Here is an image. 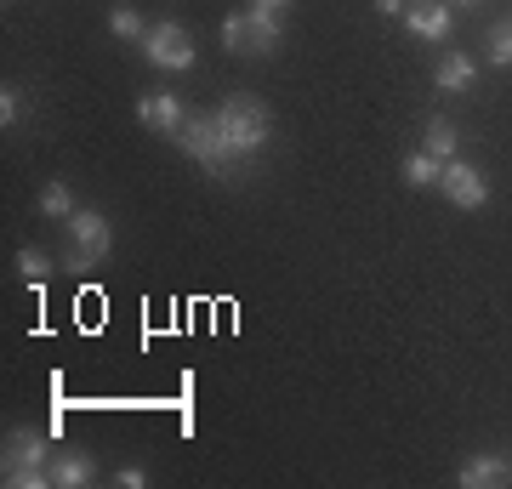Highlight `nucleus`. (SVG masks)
Returning <instances> with one entry per match:
<instances>
[{
	"label": "nucleus",
	"instance_id": "nucleus-1",
	"mask_svg": "<svg viewBox=\"0 0 512 489\" xmlns=\"http://www.w3.org/2000/svg\"><path fill=\"white\" fill-rule=\"evenodd\" d=\"M217 126H222V137L234 143L239 160L262 154V148H268V137H274V120H268V109H262L256 97H234V103H222Z\"/></svg>",
	"mask_w": 512,
	"mask_h": 489
},
{
	"label": "nucleus",
	"instance_id": "nucleus-2",
	"mask_svg": "<svg viewBox=\"0 0 512 489\" xmlns=\"http://www.w3.org/2000/svg\"><path fill=\"white\" fill-rule=\"evenodd\" d=\"M63 234H69V256H63L69 273H92L97 262L114 251V228H109L103 211H74V217L63 222Z\"/></svg>",
	"mask_w": 512,
	"mask_h": 489
},
{
	"label": "nucleus",
	"instance_id": "nucleus-3",
	"mask_svg": "<svg viewBox=\"0 0 512 489\" xmlns=\"http://www.w3.org/2000/svg\"><path fill=\"white\" fill-rule=\"evenodd\" d=\"M6 484L12 489H52V444L40 433H6Z\"/></svg>",
	"mask_w": 512,
	"mask_h": 489
},
{
	"label": "nucleus",
	"instance_id": "nucleus-4",
	"mask_svg": "<svg viewBox=\"0 0 512 489\" xmlns=\"http://www.w3.org/2000/svg\"><path fill=\"white\" fill-rule=\"evenodd\" d=\"M222 46L245 57H268L279 46V12L274 6H251V12H228L222 18Z\"/></svg>",
	"mask_w": 512,
	"mask_h": 489
},
{
	"label": "nucleus",
	"instance_id": "nucleus-5",
	"mask_svg": "<svg viewBox=\"0 0 512 489\" xmlns=\"http://www.w3.org/2000/svg\"><path fill=\"white\" fill-rule=\"evenodd\" d=\"M177 143H183L188 154H194V160L205 165V171H217V177H234L239 165H245V160L234 154V143L222 137L217 114H194V120L183 126V137H177Z\"/></svg>",
	"mask_w": 512,
	"mask_h": 489
},
{
	"label": "nucleus",
	"instance_id": "nucleus-6",
	"mask_svg": "<svg viewBox=\"0 0 512 489\" xmlns=\"http://www.w3.org/2000/svg\"><path fill=\"white\" fill-rule=\"evenodd\" d=\"M143 57L160 63V69H171V74H183V69H194V40H188L183 23H154L143 40Z\"/></svg>",
	"mask_w": 512,
	"mask_h": 489
},
{
	"label": "nucleus",
	"instance_id": "nucleus-7",
	"mask_svg": "<svg viewBox=\"0 0 512 489\" xmlns=\"http://www.w3.org/2000/svg\"><path fill=\"white\" fill-rule=\"evenodd\" d=\"M439 188H444V200L456 205V211H484V205H490V182H484V171H478V165H467V160L444 165Z\"/></svg>",
	"mask_w": 512,
	"mask_h": 489
},
{
	"label": "nucleus",
	"instance_id": "nucleus-8",
	"mask_svg": "<svg viewBox=\"0 0 512 489\" xmlns=\"http://www.w3.org/2000/svg\"><path fill=\"white\" fill-rule=\"evenodd\" d=\"M137 120H143L148 131H160V137H183V126H188L183 103H177L171 91H148V97H137Z\"/></svg>",
	"mask_w": 512,
	"mask_h": 489
},
{
	"label": "nucleus",
	"instance_id": "nucleus-9",
	"mask_svg": "<svg viewBox=\"0 0 512 489\" xmlns=\"http://www.w3.org/2000/svg\"><path fill=\"white\" fill-rule=\"evenodd\" d=\"M456 484L461 489H501V484H512V455H495V450L473 455V461L456 472Z\"/></svg>",
	"mask_w": 512,
	"mask_h": 489
},
{
	"label": "nucleus",
	"instance_id": "nucleus-10",
	"mask_svg": "<svg viewBox=\"0 0 512 489\" xmlns=\"http://www.w3.org/2000/svg\"><path fill=\"white\" fill-rule=\"evenodd\" d=\"M404 29L416 40H450V6L444 0H421V6L404 12Z\"/></svg>",
	"mask_w": 512,
	"mask_h": 489
},
{
	"label": "nucleus",
	"instance_id": "nucleus-11",
	"mask_svg": "<svg viewBox=\"0 0 512 489\" xmlns=\"http://www.w3.org/2000/svg\"><path fill=\"white\" fill-rule=\"evenodd\" d=\"M97 478V461L86 450H63L52 455V489H86Z\"/></svg>",
	"mask_w": 512,
	"mask_h": 489
},
{
	"label": "nucleus",
	"instance_id": "nucleus-12",
	"mask_svg": "<svg viewBox=\"0 0 512 489\" xmlns=\"http://www.w3.org/2000/svg\"><path fill=\"white\" fill-rule=\"evenodd\" d=\"M433 80H439V91H473L478 80V63L467 52H444L439 69H433Z\"/></svg>",
	"mask_w": 512,
	"mask_h": 489
},
{
	"label": "nucleus",
	"instance_id": "nucleus-13",
	"mask_svg": "<svg viewBox=\"0 0 512 489\" xmlns=\"http://www.w3.org/2000/svg\"><path fill=\"white\" fill-rule=\"evenodd\" d=\"M421 148H427V154H433V160H456V148H461V131H456V120H427V137H421Z\"/></svg>",
	"mask_w": 512,
	"mask_h": 489
},
{
	"label": "nucleus",
	"instance_id": "nucleus-14",
	"mask_svg": "<svg viewBox=\"0 0 512 489\" xmlns=\"http://www.w3.org/2000/svg\"><path fill=\"white\" fill-rule=\"evenodd\" d=\"M439 177H444V160H433L427 148H416V154L404 160V182H410V188H439Z\"/></svg>",
	"mask_w": 512,
	"mask_h": 489
},
{
	"label": "nucleus",
	"instance_id": "nucleus-15",
	"mask_svg": "<svg viewBox=\"0 0 512 489\" xmlns=\"http://www.w3.org/2000/svg\"><path fill=\"white\" fill-rule=\"evenodd\" d=\"M80 205H74V194H69V182H46L40 188V217H52V222H69Z\"/></svg>",
	"mask_w": 512,
	"mask_h": 489
},
{
	"label": "nucleus",
	"instance_id": "nucleus-16",
	"mask_svg": "<svg viewBox=\"0 0 512 489\" xmlns=\"http://www.w3.org/2000/svg\"><path fill=\"white\" fill-rule=\"evenodd\" d=\"M109 29L120 40H131V46H143L148 40V23H143V12H137V6H114L109 12Z\"/></svg>",
	"mask_w": 512,
	"mask_h": 489
},
{
	"label": "nucleus",
	"instance_id": "nucleus-17",
	"mask_svg": "<svg viewBox=\"0 0 512 489\" xmlns=\"http://www.w3.org/2000/svg\"><path fill=\"white\" fill-rule=\"evenodd\" d=\"M18 273H23V279H29V285H46V279H52V256H46V251H35V245H29V251L18 256Z\"/></svg>",
	"mask_w": 512,
	"mask_h": 489
},
{
	"label": "nucleus",
	"instance_id": "nucleus-18",
	"mask_svg": "<svg viewBox=\"0 0 512 489\" xmlns=\"http://www.w3.org/2000/svg\"><path fill=\"white\" fill-rule=\"evenodd\" d=\"M490 63L495 69H512V23H495L490 29Z\"/></svg>",
	"mask_w": 512,
	"mask_h": 489
},
{
	"label": "nucleus",
	"instance_id": "nucleus-19",
	"mask_svg": "<svg viewBox=\"0 0 512 489\" xmlns=\"http://www.w3.org/2000/svg\"><path fill=\"white\" fill-rule=\"evenodd\" d=\"M0 126H6V131L23 126V91H18V86H6V91H0Z\"/></svg>",
	"mask_w": 512,
	"mask_h": 489
},
{
	"label": "nucleus",
	"instance_id": "nucleus-20",
	"mask_svg": "<svg viewBox=\"0 0 512 489\" xmlns=\"http://www.w3.org/2000/svg\"><path fill=\"white\" fill-rule=\"evenodd\" d=\"M376 12H387V18H404V12H410V0H376Z\"/></svg>",
	"mask_w": 512,
	"mask_h": 489
},
{
	"label": "nucleus",
	"instance_id": "nucleus-21",
	"mask_svg": "<svg viewBox=\"0 0 512 489\" xmlns=\"http://www.w3.org/2000/svg\"><path fill=\"white\" fill-rule=\"evenodd\" d=\"M120 484H126V489H143L148 472H143V467H126V472H120Z\"/></svg>",
	"mask_w": 512,
	"mask_h": 489
},
{
	"label": "nucleus",
	"instance_id": "nucleus-22",
	"mask_svg": "<svg viewBox=\"0 0 512 489\" xmlns=\"http://www.w3.org/2000/svg\"><path fill=\"white\" fill-rule=\"evenodd\" d=\"M256 6H274V12H279V6H291V0H256Z\"/></svg>",
	"mask_w": 512,
	"mask_h": 489
},
{
	"label": "nucleus",
	"instance_id": "nucleus-23",
	"mask_svg": "<svg viewBox=\"0 0 512 489\" xmlns=\"http://www.w3.org/2000/svg\"><path fill=\"white\" fill-rule=\"evenodd\" d=\"M461 6H478V0H461Z\"/></svg>",
	"mask_w": 512,
	"mask_h": 489
}]
</instances>
